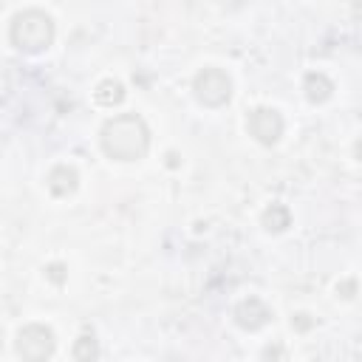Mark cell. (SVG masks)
<instances>
[{
  "label": "cell",
  "instance_id": "cell-1",
  "mask_svg": "<svg viewBox=\"0 0 362 362\" xmlns=\"http://www.w3.org/2000/svg\"><path fill=\"white\" fill-rule=\"evenodd\" d=\"M102 147L110 158L119 161H136L147 153L150 147V130L144 124L141 116L136 113H122L113 116L105 127H102Z\"/></svg>",
  "mask_w": 362,
  "mask_h": 362
},
{
  "label": "cell",
  "instance_id": "cell-2",
  "mask_svg": "<svg viewBox=\"0 0 362 362\" xmlns=\"http://www.w3.org/2000/svg\"><path fill=\"white\" fill-rule=\"evenodd\" d=\"M8 37L20 51L40 54L54 42V23H51V17L45 11L28 8V11H20L14 17V23L8 28Z\"/></svg>",
  "mask_w": 362,
  "mask_h": 362
},
{
  "label": "cell",
  "instance_id": "cell-3",
  "mask_svg": "<svg viewBox=\"0 0 362 362\" xmlns=\"http://www.w3.org/2000/svg\"><path fill=\"white\" fill-rule=\"evenodd\" d=\"M192 90H195V99L206 107H221L229 102L232 96V82L229 76L221 71V68H204L195 82H192Z\"/></svg>",
  "mask_w": 362,
  "mask_h": 362
},
{
  "label": "cell",
  "instance_id": "cell-4",
  "mask_svg": "<svg viewBox=\"0 0 362 362\" xmlns=\"http://www.w3.org/2000/svg\"><path fill=\"white\" fill-rule=\"evenodd\" d=\"M17 354L25 359V362H42L54 354V334L51 328L34 322V325H25L17 337Z\"/></svg>",
  "mask_w": 362,
  "mask_h": 362
},
{
  "label": "cell",
  "instance_id": "cell-5",
  "mask_svg": "<svg viewBox=\"0 0 362 362\" xmlns=\"http://www.w3.org/2000/svg\"><path fill=\"white\" fill-rule=\"evenodd\" d=\"M249 136H255L260 144H274L283 133V116L274 107H257L249 113Z\"/></svg>",
  "mask_w": 362,
  "mask_h": 362
},
{
  "label": "cell",
  "instance_id": "cell-6",
  "mask_svg": "<svg viewBox=\"0 0 362 362\" xmlns=\"http://www.w3.org/2000/svg\"><path fill=\"white\" fill-rule=\"evenodd\" d=\"M269 317H272V311H269L257 297L240 300L238 308H235V320H238V325L246 328V331H257V328H263V325L269 322Z\"/></svg>",
  "mask_w": 362,
  "mask_h": 362
},
{
  "label": "cell",
  "instance_id": "cell-7",
  "mask_svg": "<svg viewBox=\"0 0 362 362\" xmlns=\"http://www.w3.org/2000/svg\"><path fill=\"white\" fill-rule=\"evenodd\" d=\"M76 181H79V175H76V170L74 167H68V164H59V167H54L51 173H48V189L54 192V195H71L74 189H76Z\"/></svg>",
  "mask_w": 362,
  "mask_h": 362
},
{
  "label": "cell",
  "instance_id": "cell-8",
  "mask_svg": "<svg viewBox=\"0 0 362 362\" xmlns=\"http://www.w3.org/2000/svg\"><path fill=\"white\" fill-rule=\"evenodd\" d=\"M303 88H305V96H308V102H314V105H320V102L331 99V93H334V82H331L325 74H317V71L305 74V82H303Z\"/></svg>",
  "mask_w": 362,
  "mask_h": 362
},
{
  "label": "cell",
  "instance_id": "cell-9",
  "mask_svg": "<svg viewBox=\"0 0 362 362\" xmlns=\"http://www.w3.org/2000/svg\"><path fill=\"white\" fill-rule=\"evenodd\" d=\"M93 96H96L99 105L113 107V105H119V102L124 99V88H122V82H116V79H105V82H99V88H96Z\"/></svg>",
  "mask_w": 362,
  "mask_h": 362
},
{
  "label": "cell",
  "instance_id": "cell-10",
  "mask_svg": "<svg viewBox=\"0 0 362 362\" xmlns=\"http://www.w3.org/2000/svg\"><path fill=\"white\" fill-rule=\"evenodd\" d=\"M288 223H291V212H288L283 204H272V206L263 212V226H266L269 232H283Z\"/></svg>",
  "mask_w": 362,
  "mask_h": 362
},
{
  "label": "cell",
  "instance_id": "cell-11",
  "mask_svg": "<svg viewBox=\"0 0 362 362\" xmlns=\"http://www.w3.org/2000/svg\"><path fill=\"white\" fill-rule=\"evenodd\" d=\"M74 359H79V362H88V359H96L99 356V348H96V339H93V334H82L79 339H76V345H74Z\"/></svg>",
  "mask_w": 362,
  "mask_h": 362
},
{
  "label": "cell",
  "instance_id": "cell-12",
  "mask_svg": "<svg viewBox=\"0 0 362 362\" xmlns=\"http://www.w3.org/2000/svg\"><path fill=\"white\" fill-rule=\"evenodd\" d=\"M48 274H51L54 283H62V266H59V263H54V266L48 269Z\"/></svg>",
  "mask_w": 362,
  "mask_h": 362
},
{
  "label": "cell",
  "instance_id": "cell-13",
  "mask_svg": "<svg viewBox=\"0 0 362 362\" xmlns=\"http://www.w3.org/2000/svg\"><path fill=\"white\" fill-rule=\"evenodd\" d=\"M356 156H359V158H362V141H359V144H356Z\"/></svg>",
  "mask_w": 362,
  "mask_h": 362
}]
</instances>
